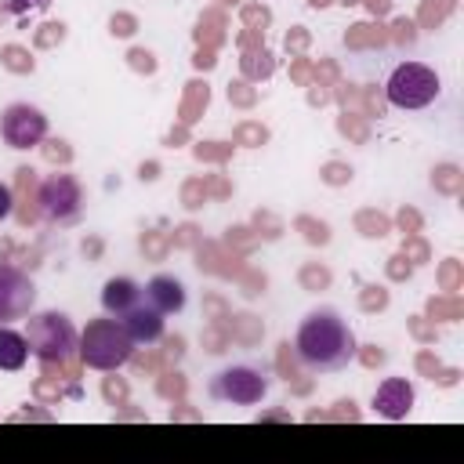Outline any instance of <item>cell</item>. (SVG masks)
Masks as SVG:
<instances>
[{
	"label": "cell",
	"mask_w": 464,
	"mask_h": 464,
	"mask_svg": "<svg viewBox=\"0 0 464 464\" xmlns=\"http://www.w3.org/2000/svg\"><path fill=\"white\" fill-rule=\"evenodd\" d=\"M268 392V373L246 362L225 366L221 373L210 377V399L228 402V406H257Z\"/></svg>",
	"instance_id": "5b68a950"
},
{
	"label": "cell",
	"mask_w": 464,
	"mask_h": 464,
	"mask_svg": "<svg viewBox=\"0 0 464 464\" xmlns=\"http://www.w3.org/2000/svg\"><path fill=\"white\" fill-rule=\"evenodd\" d=\"M439 76L435 69L420 65V62H402L392 69L388 83H384V94L395 109H424L439 98Z\"/></svg>",
	"instance_id": "277c9868"
},
{
	"label": "cell",
	"mask_w": 464,
	"mask_h": 464,
	"mask_svg": "<svg viewBox=\"0 0 464 464\" xmlns=\"http://www.w3.org/2000/svg\"><path fill=\"white\" fill-rule=\"evenodd\" d=\"M0 134L11 149H33L47 138V116L29 102H14L0 116Z\"/></svg>",
	"instance_id": "52a82bcc"
},
{
	"label": "cell",
	"mask_w": 464,
	"mask_h": 464,
	"mask_svg": "<svg viewBox=\"0 0 464 464\" xmlns=\"http://www.w3.org/2000/svg\"><path fill=\"white\" fill-rule=\"evenodd\" d=\"M33 301H36L33 279L14 265H0V323L25 319L33 312Z\"/></svg>",
	"instance_id": "ba28073f"
},
{
	"label": "cell",
	"mask_w": 464,
	"mask_h": 464,
	"mask_svg": "<svg viewBox=\"0 0 464 464\" xmlns=\"http://www.w3.org/2000/svg\"><path fill=\"white\" fill-rule=\"evenodd\" d=\"M11 214V188L7 185H0V221Z\"/></svg>",
	"instance_id": "9a60e30c"
},
{
	"label": "cell",
	"mask_w": 464,
	"mask_h": 464,
	"mask_svg": "<svg viewBox=\"0 0 464 464\" xmlns=\"http://www.w3.org/2000/svg\"><path fill=\"white\" fill-rule=\"evenodd\" d=\"M294 352H297L304 370L337 373L355 359V334L337 312L319 308V312H308L301 319V326L294 334Z\"/></svg>",
	"instance_id": "6da1fadb"
},
{
	"label": "cell",
	"mask_w": 464,
	"mask_h": 464,
	"mask_svg": "<svg viewBox=\"0 0 464 464\" xmlns=\"http://www.w3.org/2000/svg\"><path fill=\"white\" fill-rule=\"evenodd\" d=\"M51 0H4V11L11 14H29V11H44Z\"/></svg>",
	"instance_id": "5bb4252c"
},
{
	"label": "cell",
	"mask_w": 464,
	"mask_h": 464,
	"mask_svg": "<svg viewBox=\"0 0 464 464\" xmlns=\"http://www.w3.org/2000/svg\"><path fill=\"white\" fill-rule=\"evenodd\" d=\"M145 301H149L156 312H163V315H178V312L185 308V286H181V279L160 272V276H152V279L145 283Z\"/></svg>",
	"instance_id": "8fae6325"
},
{
	"label": "cell",
	"mask_w": 464,
	"mask_h": 464,
	"mask_svg": "<svg viewBox=\"0 0 464 464\" xmlns=\"http://www.w3.org/2000/svg\"><path fill=\"white\" fill-rule=\"evenodd\" d=\"M25 341H29V355H36L47 366H65L76 355L80 334L69 323V315L62 312H40L25 319Z\"/></svg>",
	"instance_id": "3957f363"
},
{
	"label": "cell",
	"mask_w": 464,
	"mask_h": 464,
	"mask_svg": "<svg viewBox=\"0 0 464 464\" xmlns=\"http://www.w3.org/2000/svg\"><path fill=\"white\" fill-rule=\"evenodd\" d=\"M25 359H29L25 334H18L11 326H0V370H22Z\"/></svg>",
	"instance_id": "4fadbf2b"
},
{
	"label": "cell",
	"mask_w": 464,
	"mask_h": 464,
	"mask_svg": "<svg viewBox=\"0 0 464 464\" xmlns=\"http://www.w3.org/2000/svg\"><path fill=\"white\" fill-rule=\"evenodd\" d=\"M163 319H167V315H163V312H156V308L141 297L130 312H123V315H120V326L127 330V337H130L134 344H156V341L163 337Z\"/></svg>",
	"instance_id": "30bf717a"
},
{
	"label": "cell",
	"mask_w": 464,
	"mask_h": 464,
	"mask_svg": "<svg viewBox=\"0 0 464 464\" xmlns=\"http://www.w3.org/2000/svg\"><path fill=\"white\" fill-rule=\"evenodd\" d=\"M76 355L91 370H120L134 355V341L127 337L120 319H112V315L109 319H91L80 334Z\"/></svg>",
	"instance_id": "7a4b0ae2"
},
{
	"label": "cell",
	"mask_w": 464,
	"mask_h": 464,
	"mask_svg": "<svg viewBox=\"0 0 464 464\" xmlns=\"http://www.w3.org/2000/svg\"><path fill=\"white\" fill-rule=\"evenodd\" d=\"M373 410L384 420H402L413 410V384L406 377H384L373 392Z\"/></svg>",
	"instance_id": "9c48e42d"
},
{
	"label": "cell",
	"mask_w": 464,
	"mask_h": 464,
	"mask_svg": "<svg viewBox=\"0 0 464 464\" xmlns=\"http://www.w3.org/2000/svg\"><path fill=\"white\" fill-rule=\"evenodd\" d=\"M141 297H145V286H138V283L127 279V276H112V279L102 286V308H105L112 319H120L123 312H130Z\"/></svg>",
	"instance_id": "7c38bea8"
},
{
	"label": "cell",
	"mask_w": 464,
	"mask_h": 464,
	"mask_svg": "<svg viewBox=\"0 0 464 464\" xmlns=\"http://www.w3.org/2000/svg\"><path fill=\"white\" fill-rule=\"evenodd\" d=\"M36 203H40V214L51 225H72L80 218V207H83L80 181L72 174H51V178H44V185L36 192Z\"/></svg>",
	"instance_id": "8992f818"
}]
</instances>
